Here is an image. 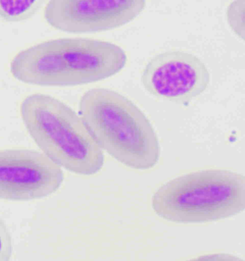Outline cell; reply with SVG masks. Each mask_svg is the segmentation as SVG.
Wrapping results in <instances>:
<instances>
[{
  "label": "cell",
  "mask_w": 245,
  "mask_h": 261,
  "mask_svg": "<svg viewBox=\"0 0 245 261\" xmlns=\"http://www.w3.org/2000/svg\"><path fill=\"white\" fill-rule=\"evenodd\" d=\"M128 58L112 42L86 38L47 40L16 55L10 72L20 82L74 86L97 82L125 68Z\"/></svg>",
  "instance_id": "obj_1"
},
{
  "label": "cell",
  "mask_w": 245,
  "mask_h": 261,
  "mask_svg": "<svg viewBox=\"0 0 245 261\" xmlns=\"http://www.w3.org/2000/svg\"><path fill=\"white\" fill-rule=\"evenodd\" d=\"M79 114L93 140L118 162L139 170L159 161L158 137L147 116L121 93L96 88L84 93Z\"/></svg>",
  "instance_id": "obj_2"
},
{
  "label": "cell",
  "mask_w": 245,
  "mask_h": 261,
  "mask_svg": "<svg viewBox=\"0 0 245 261\" xmlns=\"http://www.w3.org/2000/svg\"><path fill=\"white\" fill-rule=\"evenodd\" d=\"M20 114L29 135L56 165L82 175L101 170L103 151L81 116L61 100L43 93L32 94L22 100Z\"/></svg>",
  "instance_id": "obj_3"
},
{
  "label": "cell",
  "mask_w": 245,
  "mask_h": 261,
  "mask_svg": "<svg viewBox=\"0 0 245 261\" xmlns=\"http://www.w3.org/2000/svg\"><path fill=\"white\" fill-rule=\"evenodd\" d=\"M245 207L244 175L225 169L191 172L167 181L153 195V211L167 221L193 224L216 221Z\"/></svg>",
  "instance_id": "obj_4"
},
{
  "label": "cell",
  "mask_w": 245,
  "mask_h": 261,
  "mask_svg": "<svg viewBox=\"0 0 245 261\" xmlns=\"http://www.w3.org/2000/svg\"><path fill=\"white\" fill-rule=\"evenodd\" d=\"M64 179L61 167L43 153L15 148L0 150V199L29 201L59 190Z\"/></svg>",
  "instance_id": "obj_5"
},
{
  "label": "cell",
  "mask_w": 245,
  "mask_h": 261,
  "mask_svg": "<svg viewBox=\"0 0 245 261\" xmlns=\"http://www.w3.org/2000/svg\"><path fill=\"white\" fill-rule=\"evenodd\" d=\"M210 73L195 55L170 50L157 55L144 67L141 81L144 89L160 99L186 103L209 86Z\"/></svg>",
  "instance_id": "obj_6"
},
{
  "label": "cell",
  "mask_w": 245,
  "mask_h": 261,
  "mask_svg": "<svg viewBox=\"0 0 245 261\" xmlns=\"http://www.w3.org/2000/svg\"><path fill=\"white\" fill-rule=\"evenodd\" d=\"M143 0H53L44 9L49 25L74 34L120 28L145 8Z\"/></svg>",
  "instance_id": "obj_7"
},
{
  "label": "cell",
  "mask_w": 245,
  "mask_h": 261,
  "mask_svg": "<svg viewBox=\"0 0 245 261\" xmlns=\"http://www.w3.org/2000/svg\"><path fill=\"white\" fill-rule=\"evenodd\" d=\"M41 0H0V19L19 22L31 19L43 7Z\"/></svg>",
  "instance_id": "obj_8"
},
{
  "label": "cell",
  "mask_w": 245,
  "mask_h": 261,
  "mask_svg": "<svg viewBox=\"0 0 245 261\" xmlns=\"http://www.w3.org/2000/svg\"><path fill=\"white\" fill-rule=\"evenodd\" d=\"M244 0L234 1L231 3L227 12V21L230 28L242 40L244 39Z\"/></svg>",
  "instance_id": "obj_9"
},
{
  "label": "cell",
  "mask_w": 245,
  "mask_h": 261,
  "mask_svg": "<svg viewBox=\"0 0 245 261\" xmlns=\"http://www.w3.org/2000/svg\"><path fill=\"white\" fill-rule=\"evenodd\" d=\"M12 254V240L4 220L0 218V261H10Z\"/></svg>",
  "instance_id": "obj_10"
},
{
  "label": "cell",
  "mask_w": 245,
  "mask_h": 261,
  "mask_svg": "<svg viewBox=\"0 0 245 261\" xmlns=\"http://www.w3.org/2000/svg\"><path fill=\"white\" fill-rule=\"evenodd\" d=\"M186 261H244L237 255L229 253L206 254Z\"/></svg>",
  "instance_id": "obj_11"
}]
</instances>
